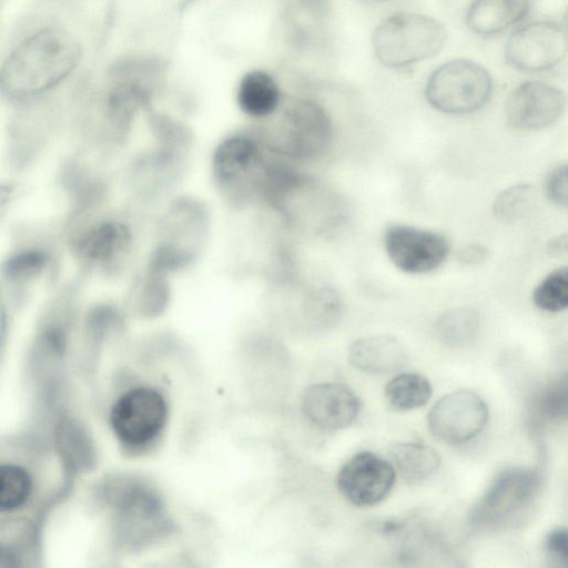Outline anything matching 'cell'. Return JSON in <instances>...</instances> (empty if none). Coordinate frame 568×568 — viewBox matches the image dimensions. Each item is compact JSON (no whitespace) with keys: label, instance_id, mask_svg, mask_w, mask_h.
Returning a JSON list of instances; mask_svg holds the SVG:
<instances>
[{"label":"cell","instance_id":"1f68e13d","mask_svg":"<svg viewBox=\"0 0 568 568\" xmlns=\"http://www.w3.org/2000/svg\"><path fill=\"white\" fill-rule=\"evenodd\" d=\"M545 549L548 556L561 564L567 565L568 561V532L564 527H557L550 530L545 538Z\"/></svg>","mask_w":568,"mask_h":568},{"label":"cell","instance_id":"d590c367","mask_svg":"<svg viewBox=\"0 0 568 568\" xmlns=\"http://www.w3.org/2000/svg\"><path fill=\"white\" fill-rule=\"evenodd\" d=\"M13 193L12 185L0 183V205L9 201Z\"/></svg>","mask_w":568,"mask_h":568},{"label":"cell","instance_id":"5bb4252c","mask_svg":"<svg viewBox=\"0 0 568 568\" xmlns=\"http://www.w3.org/2000/svg\"><path fill=\"white\" fill-rule=\"evenodd\" d=\"M396 471L387 459L363 450L353 455L339 469L336 484L341 494L356 506H373L392 490Z\"/></svg>","mask_w":568,"mask_h":568},{"label":"cell","instance_id":"8fae6325","mask_svg":"<svg viewBox=\"0 0 568 568\" xmlns=\"http://www.w3.org/2000/svg\"><path fill=\"white\" fill-rule=\"evenodd\" d=\"M567 53V32L554 21H536L508 40L505 58L514 69L541 72L557 65Z\"/></svg>","mask_w":568,"mask_h":568},{"label":"cell","instance_id":"4dcf8cb0","mask_svg":"<svg viewBox=\"0 0 568 568\" xmlns=\"http://www.w3.org/2000/svg\"><path fill=\"white\" fill-rule=\"evenodd\" d=\"M546 193L549 201L560 207L568 202V169L567 164L556 166L549 174L546 183Z\"/></svg>","mask_w":568,"mask_h":568},{"label":"cell","instance_id":"484cf974","mask_svg":"<svg viewBox=\"0 0 568 568\" xmlns=\"http://www.w3.org/2000/svg\"><path fill=\"white\" fill-rule=\"evenodd\" d=\"M303 307L306 316L314 324L328 327L342 316L343 302L335 288L320 285L305 292Z\"/></svg>","mask_w":568,"mask_h":568},{"label":"cell","instance_id":"836d02e7","mask_svg":"<svg viewBox=\"0 0 568 568\" xmlns=\"http://www.w3.org/2000/svg\"><path fill=\"white\" fill-rule=\"evenodd\" d=\"M548 252L551 255H560L567 252V236L566 234L556 237L548 245Z\"/></svg>","mask_w":568,"mask_h":568},{"label":"cell","instance_id":"d6a6232c","mask_svg":"<svg viewBox=\"0 0 568 568\" xmlns=\"http://www.w3.org/2000/svg\"><path fill=\"white\" fill-rule=\"evenodd\" d=\"M489 256V250L481 244H468L457 253V260L465 265H479Z\"/></svg>","mask_w":568,"mask_h":568},{"label":"cell","instance_id":"6da1fadb","mask_svg":"<svg viewBox=\"0 0 568 568\" xmlns=\"http://www.w3.org/2000/svg\"><path fill=\"white\" fill-rule=\"evenodd\" d=\"M81 50L60 27H45L24 39L0 69V90L14 102L33 99L61 83L78 65Z\"/></svg>","mask_w":568,"mask_h":568},{"label":"cell","instance_id":"cb8c5ba5","mask_svg":"<svg viewBox=\"0 0 568 568\" xmlns=\"http://www.w3.org/2000/svg\"><path fill=\"white\" fill-rule=\"evenodd\" d=\"M49 262L50 253L45 248L28 246L10 254L1 265V273L11 283H27L41 275Z\"/></svg>","mask_w":568,"mask_h":568},{"label":"cell","instance_id":"d4e9b609","mask_svg":"<svg viewBox=\"0 0 568 568\" xmlns=\"http://www.w3.org/2000/svg\"><path fill=\"white\" fill-rule=\"evenodd\" d=\"M33 541V529L23 519L0 521V566H19Z\"/></svg>","mask_w":568,"mask_h":568},{"label":"cell","instance_id":"d6986e66","mask_svg":"<svg viewBox=\"0 0 568 568\" xmlns=\"http://www.w3.org/2000/svg\"><path fill=\"white\" fill-rule=\"evenodd\" d=\"M240 110L250 118L265 119L272 115L281 103V91L276 81L265 71L253 70L240 81L236 91Z\"/></svg>","mask_w":568,"mask_h":568},{"label":"cell","instance_id":"9c48e42d","mask_svg":"<svg viewBox=\"0 0 568 568\" xmlns=\"http://www.w3.org/2000/svg\"><path fill=\"white\" fill-rule=\"evenodd\" d=\"M168 404L161 392L140 386L124 393L111 408L110 424L116 438L130 450L145 449L162 434Z\"/></svg>","mask_w":568,"mask_h":568},{"label":"cell","instance_id":"603a6c76","mask_svg":"<svg viewBox=\"0 0 568 568\" xmlns=\"http://www.w3.org/2000/svg\"><path fill=\"white\" fill-rule=\"evenodd\" d=\"M430 382L417 373H403L393 377L385 386L384 396L388 406L398 412L424 406L430 398Z\"/></svg>","mask_w":568,"mask_h":568},{"label":"cell","instance_id":"9a60e30c","mask_svg":"<svg viewBox=\"0 0 568 568\" xmlns=\"http://www.w3.org/2000/svg\"><path fill=\"white\" fill-rule=\"evenodd\" d=\"M565 104V94L558 88L528 81L519 84L508 97L506 119L517 130H540L561 116Z\"/></svg>","mask_w":568,"mask_h":568},{"label":"cell","instance_id":"4fadbf2b","mask_svg":"<svg viewBox=\"0 0 568 568\" xmlns=\"http://www.w3.org/2000/svg\"><path fill=\"white\" fill-rule=\"evenodd\" d=\"M384 243L390 262L408 274H425L438 268L449 253L445 236L410 225L388 226Z\"/></svg>","mask_w":568,"mask_h":568},{"label":"cell","instance_id":"7402d4cb","mask_svg":"<svg viewBox=\"0 0 568 568\" xmlns=\"http://www.w3.org/2000/svg\"><path fill=\"white\" fill-rule=\"evenodd\" d=\"M479 327V313L463 306L443 313L435 322V334L447 346L464 347L476 339Z\"/></svg>","mask_w":568,"mask_h":568},{"label":"cell","instance_id":"8992f818","mask_svg":"<svg viewBox=\"0 0 568 568\" xmlns=\"http://www.w3.org/2000/svg\"><path fill=\"white\" fill-rule=\"evenodd\" d=\"M446 37L445 27L432 17L396 13L377 26L372 43L381 63L402 69L436 55Z\"/></svg>","mask_w":568,"mask_h":568},{"label":"cell","instance_id":"3957f363","mask_svg":"<svg viewBox=\"0 0 568 568\" xmlns=\"http://www.w3.org/2000/svg\"><path fill=\"white\" fill-rule=\"evenodd\" d=\"M103 498L113 509L115 542L123 550L148 549L173 531L160 494L143 478H112L103 487Z\"/></svg>","mask_w":568,"mask_h":568},{"label":"cell","instance_id":"f1b7e54d","mask_svg":"<svg viewBox=\"0 0 568 568\" xmlns=\"http://www.w3.org/2000/svg\"><path fill=\"white\" fill-rule=\"evenodd\" d=\"M534 304L541 311L558 313L568 305V268L558 267L549 273L532 293Z\"/></svg>","mask_w":568,"mask_h":568},{"label":"cell","instance_id":"e0dca14e","mask_svg":"<svg viewBox=\"0 0 568 568\" xmlns=\"http://www.w3.org/2000/svg\"><path fill=\"white\" fill-rule=\"evenodd\" d=\"M348 359L362 372L387 374L402 368L408 359V353L395 336L377 334L354 341L348 349Z\"/></svg>","mask_w":568,"mask_h":568},{"label":"cell","instance_id":"5b68a950","mask_svg":"<svg viewBox=\"0 0 568 568\" xmlns=\"http://www.w3.org/2000/svg\"><path fill=\"white\" fill-rule=\"evenodd\" d=\"M268 146L301 165L323 156L333 143L334 126L326 109L310 99L284 108L275 130L263 131Z\"/></svg>","mask_w":568,"mask_h":568},{"label":"cell","instance_id":"8d00e7d4","mask_svg":"<svg viewBox=\"0 0 568 568\" xmlns=\"http://www.w3.org/2000/svg\"><path fill=\"white\" fill-rule=\"evenodd\" d=\"M358 1L364 4H381V3H386V2H389L393 0H358Z\"/></svg>","mask_w":568,"mask_h":568},{"label":"cell","instance_id":"ac0fdd59","mask_svg":"<svg viewBox=\"0 0 568 568\" xmlns=\"http://www.w3.org/2000/svg\"><path fill=\"white\" fill-rule=\"evenodd\" d=\"M530 0H474L466 11L468 28L480 36H494L520 22Z\"/></svg>","mask_w":568,"mask_h":568},{"label":"cell","instance_id":"ffe728a7","mask_svg":"<svg viewBox=\"0 0 568 568\" xmlns=\"http://www.w3.org/2000/svg\"><path fill=\"white\" fill-rule=\"evenodd\" d=\"M172 297L171 276L144 266L131 290V304L144 318L161 315Z\"/></svg>","mask_w":568,"mask_h":568},{"label":"cell","instance_id":"83f0119b","mask_svg":"<svg viewBox=\"0 0 568 568\" xmlns=\"http://www.w3.org/2000/svg\"><path fill=\"white\" fill-rule=\"evenodd\" d=\"M532 417L538 424L565 419L567 416V378L552 381L542 387L532 399Z\"/></svg>","mask_w":568,"mask_h":568},{"label":"cell","instance_id":"ba28073f","mask_svg":"<svg viewBox=\"0 0 568 568\" xmlns=\"http://www.w3.org/2000/svg\"><path fill=\"white\" fill-rule=\"evenodd\" d=\"M540 486L537 470L510 467L499 471L468 514L478 529H496L513 521L532 503Z\"/></svg>","mask_w":568,"mask_h":568},{"label":"cell","instance_id":"52a82bcc","mask_svg":"<svg viewBox=\"0 0 568 568\" xmlns=\"http://www.w3.org/2000/svg\"><path fill=\"white\" fill-rule=\"evenodd\" d=\"M491 90V77L481 64L458 59L434 70L427 79L425 97L443 113L466 114L485 105Z\"/></svg>","mask_w":568,"mask_h":568},{"label":"cell","instance_id":"4316f807","mask_svg":"<svg viewBox=\"0 0 568 568\" xmlns=\"http://www.w3.org/2000/svg\"><path fill=\"white\" fill-rule=\"evenodd\" d=\"M31 491L32 479L23 467L13 464L0 465V513L23 506Z\"/></svg>","mask_w":568,"mask_h":568},{"label":"cell","instance_id":"7a4b0ae2","mask_svg":"<svg viewBox=\"0 0 568 568\" xmlns=\"http://www.w3.org/2000/svg\"><path fill=\"white\" fill-rule=\"evenodd\" d=\"M273 155L262 131H236L216 143L210 158V174L226 204L233 209L262 205Z\"/></svg>","mask_w":568,"mask_h":568},{"label":"cell","instance_id":"277c9868","mask_svg":"<svg viewBox=\"0 0 568 568\" xmlns=\"http://www.w3.org/2000/svg\"><path fill=\"white\" fill-rule=\"evenodd\" d=\"M210 229L211 214L203 201L190 195L172 197L160 216L148 262L171 276L192 267Z\"/></svg>","mask_w":568,"mask_h":568},{"label":"cell","instance_id":"2e32d148","mask_svg":"<svg viewBox=\"0 0 568 568\" xmlns=\"http://www.w3.org/2000/svg\"><path fill=\"white\" fill-rule=\"evenodd\" d=\"M304 416L324 430H338L353 424L361 410L355 393L341 383H318L302 396Z\"/></svg>","mask_w":568,"mask_h":568},{"label":"cell","instance_id":"f546056e","mask_svg":"<svg viewBox=\"0 0 568 568\" xmlns=\"http://www.w3.org/2000/svg\"><path fill=\"white\" fill-rule=\"evenodd\" d=\"M534 189L530 184L518 183L501 191L495 199V216L506 223L524 217L529 211Z\"/></svg>","mask_w":568,"mask_h":568},{"label":"cell","instance_id":"30bf717a","mask_svg":"<svg viewBox=\"0 0 568 568\" xmlns=\"http://www.w3.org/2000/svg\"><path fill=\"white\" fill-rule=\"evenodd\" d=\"M135 233L130 223L115 217L90 221L71 234V247L80 262L100 271H115L130 258Z\"/></svg>","mask_w":568,"mask_h":568},{"label":"cell","instance_id":"7c38bea8","mask_svg":"<svg viewBox=\"0 0 568 568\" xmlns=\"http://www.w3.org/2000/svg\"><path fill=\"white\" fill-rule=\"evenodd\" d=\"M488 407L484 399L470 390H457L440 397L428 413L432 434L448 444H464L485 428Z\"/></svg>","mask_w":568,"mask_h":568},{"label":"cell","instance_id":"e575fe53","mask_svg":"<svg viewBox=\"0 0 568 568\" xmlns=\"http://www.w3.org/2000/svg\"><path fill=\"white\" fill-rule=\"evenodd\" d=\"M6 327H7L6 311H4V306H3L1 295H0V346H1L4 335H6Z\"/></svg>","mask_w":568,"mask_h":568},{"label":"cell","instance_id":"44dd1931","mask_svg":"<svg viewBox=\"0 0 568 568\" xmlns=\"http://www.w3.org/2000/svg\"><path fill=\"white\" fill-rule=\"evenodd\" d=\"M393 466L409 484H418L433 476L439 465L437 452L420 443L398 442L389 446Z\"/></svg>","mask_w":568,"mask_h":568}]
</instances>
